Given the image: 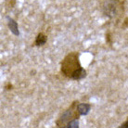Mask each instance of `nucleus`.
I'll list each match as a JSON object with an SVG mask.
<instances>
[{
    "label": "nucleus",
    "mask_w": 128,
    "mask_h": 128,
    "mask_svg": "<svg viewBox=\"0 0 128 128\" xmlns=\"http://www.w3.org/2000/svg\"><path fill=\"white\" fill-rule=\"evenodd\" d=\"M128 127V120H127V122H125V124H124L121 126V128H127Z\"/></svg>",
    "instance_id": "0eeeda50"
},
{
    "label": "nucleus",
    "mask_w": 128,
    "mask_h": 128,
    "mask_svg": "<svg viewBox=\"0 0 128 128\" xmlns=\"http://www.w3.org/2000/svg\"><path fill=\"white\" fill-rule=\"evenodd\" d=\"M78 124H79V122L77 121V120H74V121H72L68 124L67 127H70V128H77L78 127Z\"/></svg>",
    "instance_id": "423d86ee"
},
{
    "label": "nucleus",
    "mask_w": 128,
    "mask_h": 128,
    "mask_svg": "<svg viewBox=\"0 0 128 128\" xmlns=\"http://www.w3.org/2000/svg\"><path fill=\"white\" fill-rule=\"evenodd\" d=\"M86 72L81 67L72 75L70 78H72L74 80H80V79H83L84 77H86Z\"/></svg>",
    "instance_id": "7ed1b4c3"
},
{
    "label": "nucleus",
    "mask_w": 128,
    "mask_h": 128,
    "mask_svg": "<svg viewBox=\"0 0 128 128\" xmlns=\"http://www.w3.org/2000/svg\"><path fill=\"white\" fill-rule=\"evenodd\" d=\"M46 36L44 34H39L35 39V44L37 46L44 45V44H46Z\"/></svg>",
    "instance_id": "39448f33"
},
{
    "label": "nucleus",
    "mask_w": 128,
    "mask_h": 128,
    "mask_svg": "<svg viewBox=\"0 0 128 128\" xmlns=\"http://www.w3.org/2000/svg\"><path fill=\"white\" fill-rule=\"evenodd\" d=\"M8 28L11 31V32H12L13 34L18 36L20 34V32H19V29H18V24H17V22L13 19L10 18V17H8Z\"/></svg>",
    "instance_id": "f257e3e1"
},
{
    "label": "nucleus",
    "mask_w": 128,
    "mask_h": 128,
    "mask_svg": "<svg viewBox=\"0 0 128 128\" xmlns=\"http://www.w3.org/2000/svg\"><path fill=\"white\" fill-rule=\"evenodd\" d=\"M106 5H105V8H106V12L108 13H115V8H116V4L114 3V1L112 0V1H110V0H107L106 1Z\"/></svg>",
    "instance_id": "20e7f679"
},
{
    "label": "nucleus",
    "mask_w": 128,
    "mask_h": 128,
    "mask_svg": "<svg viewBox=\"0 0 128 128\" xmlns=\"http://www.w3.org/2000/svg\"><path fill=\"white\" fill-rule=\"evenodd\" d=\"M91 106L86 103H82L78 105V112L80 113L81 115H86L88 114V112H90Z\"/></svg>",
    "instance_id": "f03ea898"
}]
</instances>
